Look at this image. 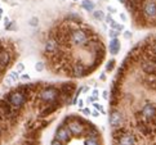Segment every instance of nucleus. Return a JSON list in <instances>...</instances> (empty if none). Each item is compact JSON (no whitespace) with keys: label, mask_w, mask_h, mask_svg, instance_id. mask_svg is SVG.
<instances>
[{"label":"nucleus","mask_w":156,"mask_h":145,"mask_svg":"<svg viewBox=\"0 0 156 145\" xmlns=\"http://www.w3.org/2000/svg\"><path fill=\"white\" fill-rule=\"evenodd\" d=\"M93 35H96V33L92 31L90 27H87V26L72 27L71 31H70V45L75 46V48L85 49L89 39H90Z\"/></svg>","instance_id":"f257e3e1"},{"label":"nucleus","mask_w":156,"mask_h":145,"mask_svg":"<svg viewBox=\"0 0 156 145\" xmlns=\"http://www.w3.org/2000/svg\"><path fill=\"white\" fill-rule=\"evenodd\" d=\"M35 99H36V103L39 104V108L44 107V105H48L51 103H54L61 99L59 89L54 85L40 86L35 94Z\"/></svg>","instance_id":"f03ea898"},{"label":"nucleus","mask_w":156,"mask_h":145,"mask_svg":"<svg viewBox=\"0 0 156 145\" xmlns=\"http://www.w3.org/2000/svg\"><path fill=\"white\" fill-rule=\"evenodd\" d=\"M62 122H65V123L67 125L72 137H77V139H79V137H84L87 127H89L92 125L88 120L84 118V117L75 116V114L67 116Z\"/></svg>","instance_id":"7ed1b4c3"},{"label":"nucleus","mask_w":156,"mask_h":145,"mask_svg":"<svg viewBox=\"0 0 156 145\" xmlns=\"http://www.w3.org/2000/svg\"><path fill=\"white\" fill-rule=\"evenodd\" d=\"M4 99L12 105L14 109L17 110H22L25 108V105L27 104V102L30 100V98L26 95L25 93H22L20 89H13V90H9L7 94L4 95Z\"/></svg>","instance_id":"20e7f679"},{"label":"nucleus","mask_w":156,"mask_h":145,"mask_svg":"<svg viewBox=\"0 0 156 145\" xmlns=\"http://www.w3.org/2000/svg\"><path fill=\"white\" fill-rule=\"evenodd\" d=\"M137 118H141L147 123L156 126V104L152 102L143 104L141 110L137 113Z\"/></svg>","instance_id":"39448f33"},{"label":"nucleus","mask_w":156,"mask_h":145,"mask_svg":"<svg viewBox=\"0 0 156 145\" xmlns=\"http://www.w3.org/2000/svg\"><path fill=\"white\" fill-rule=\"evenodd\" d=\"M141 15L146 23L156 22V2L155 0H143L141 4Z\"/></svg>","instance_id":"423d86ee"},{"label":"nucleus","mask_w":156,"mask_h":145,"mask_svg":"<svg viewBox=\"0 0 156 145\" xmlns=\"http://www.w3.org/2000/svg\"><path fill=\"white\" fill-rule=\"evenodd\" d=\"M89 73H90L89 64L83 62L81 59L71 62L70 68H69V76L70 77H72V79H83V77H85Z\"/></svg>","instance_id":"0eeeda50"},{"label":"nucleus","mask_w":156,"mask_h":145,"mask_svg":"<svg viewBox=\"0 0 156 145\" xmlns=\"http://www.w3.org/2000/svg\"><path fill=\"white\" fill-rule=\"evenodd\" d=\"M108 123L111 127H112V130L122 127L125 123L124 113H122L119 108H111L110 114H108Z\"/></svg>","instance_id":"6e6552de"},{"label":"nucleus","mask_w":156,"mask_h":145,"mask_svg":"<svg viewBox=\"0 0 156 145\" xmlns=\"http://www.w3.org/2000/svg\"><path fill=\"white\" fill-rule=\"evenodd\" d=\"M0 110H2V112L5 114V117H7L8 123H12V122H14L17 120L18 116H20V112H21V110L14 109L4 98L0 99Z\"/></svg>","instance_id":"1a4fd4ad"},{"label":"nucleus","mask_w":156,"mask_h":145,"mask_svg":"<svg viewBox=\"0 0 156 145\" xmlns=\"http://www.w3.org/2000/svg\"><path fill=\"white\" fill-rule=\"evenodd\" d=\"M54 139L55 140H58L63 144H67L70 143V140L72 139V135L69 130L67 125L65 123V122H61V125L55 129V132H54Z\"/></svg>","instance_id":"9d476101"},{"label":"nucleus","mask_w":156,"mask_h":145,"mask_svg":"<svg viewBox=\"0 0 156 145\" xmlns=\"http://www.w3.org/2000/svg\"><path fill=\"white\" fill-rule=\"evenodd\" d=\"M63 102L62 100H57V102H54V103H51V104H48V105H44V107H41L40 109H39V117L43 120V118H47V117L49 116H52L53 113H55L57 110L61 108V107H63Z\"/></svg>","instance_id":"9b49d317"},{"label":"nucleus","mask_w":156,"mask_h":145,"mask_svg":"<svg viewBox=\"0 0 156 145\" xmlns=\"http://www.w3.org/2000/svg\"><path fill=\"white\" fill-rule=\"evenodd\" d=\"M139 68L146 76H156V63L151 58L142 57L139 59Z\"/></svg>","instance_id":"f8f14e48"},{"label":"nucleus","mask_w":156,"mask_h":145,"mask_svg":"<svg viewBox=\"0 0 156 145\" xmlns=\"http://www.w3.org/2000/svg\"><path fill=\"white\" fill-rule=\"evenodd\" d=\"M13 57H14L13 49H10V48H8V46L3 48L2 50H0V68L7 69L8 67L12 64Z\"/></svg>","instance_id":"ddd939ff"},{"label":"nucleus","mask_w":156,"mask_h":145,"mask_svg":"<svg viewBox=\"0 0 156 145\" xmlns=\"http://www.w3.org/2000/svg\"><path fill=\"white\" fill-rule=\"evenodd\" d=\"M114 144L115 145H138V140H137V136L132 131H128L125 133H122V135L115 137Z\"/></svg>","instance_id":"4468645a"},{"label":"nucleus","mask_w":156,"mask_h":145,"mask_svg":"<svg viewBox=\"0 0 156 145\" xmlns=\"http://www.w3.org/2000/svg\"><path fill=\"white\" fill-rule=\"evenodd\" d=\"M136 127H137L138 132L141 133L142 136H144V137L151 136L152 133H154V131H156V126L150 125V123H147V122H144V121H143V120H141V118H137Z\"/></svg>","instance_id":"2eb2a0df"},{"label":"nucleus","mask_w":156,"mask_h":145,"mask_svg":"<svg viewBox=\"0 0 156 145\" xmlns=\"http://www.w3.org/2000/svg\"><path fill=\"white\" fill-rule=\"evenodd\" d=\"M59 49H61V45L58 44V41L55 40L54 37L49 36V39L45 41V45H44V54L49 58V57H52L53 54L57 53Z\"/></svg>","instance_id":"dca6fc26"},{"label":"nucleus","mask_w":156,"mask_h":145,"mask_svg":"<svg viewBox=\"0 0 156 145\" xmlns=\"http://www.w3.org/2000/svg\"><path fill=\"white\" fill-rule=\"evenodd\" d=\"M120 49H121V44L119 41V39H111L110 44H108V52L111 55H116L120 53Z\"/></svg>","instance_id":"f3484780"},{"label":"nucleus","mask_w":156,"mask_h":145,"mask_svg":"<svg viewBox=\"0 0 156 145\" xmlns=\"http://www.w3.org/2000/svg\"><path fill=\"white\" fill-rule=\"evenodd\" d=\"M84 137H88V139H101V132H99V130L94 125H90L89 127H87Z\"/></svg>","instance_id":"a211bd4d"},{"label":"nucleus","mask_w":156,"mask_h":145,"mask_svg":"<svg viewBox=\"0 0 156 145\" xmlns=\"http://www.w3.org/2000/svg\"><path fill=\"white\" fill-rule=\"evenodd\" d=\"M144 86L147 89H150L151 91L156 93V76H146L144 77Z\"/></svg>","instance_id":"6ab92c4d"},{"label":"nucleus","mask_w":156,"mask_h":145,"mask_svg":"<svg viewBox=\"0 0 156 145\" xmlns=\"http://www.w3.org/2000/svg\"><path fill=\"white\" fill-rule=\"evenodd\" d=\"M81 7L84 8L87 12H93V10H94V7H96V4H94L92 0H83Z\"/></svg>","instance_id":"aec40b11"},{"label":"nucleus","mask_w":156,"mask_h":145,"mask_svg":"<svg viewBox=\"0 0 156 145\" xmlns=\"http://www.w3.org/2000/svg\"><path fill=\"white\" fill-rule=\"evenodd\" d=\"M7 77H8V79H10V80H12V81L16 83V82L20 80V72H18V71H16V69H13V71H10V72H9Z\"/></svg>","instance_id":"412c9836"},{"label":"nucleus","mask_w":156,"mask_h":145,"mask_svg":"<svg viewBox=\"0 0 156 145\" xmlns=\"http://www.w3.org/2000/svg\"><path fill=\"white\" fill-rule=\"evenodd\" d=\"M84 145H102V144H101V139H88V137H85Z\"/></svg>","instance_id":"4be33fe9"},{"label":"nucleus","mask_w":156,"mask_h":145,"mask_svg":"<svg viewBox=\"0 0 156 145\" xmlns=\"http://www.w3.org/2000/svg\"><path fill=\"white\" fill-rule=\"evenodd\" d=\"M108 25H110V27H111V29H112V30H116V31H119V32L124 30V26L120 25V23H118V22H115L114 19L111 21Z\"/></svg>","instance_id":"5701e85b"},{"label":"nucleus","mask_w":156,"mask_h":145,"mask_svg":"<svg viewBox=\"0 0 156 145\" xmlns=\"http://www.w3.org/2000/svg\"><path fill=\"white\" fill-rule=\"evenodd\" d=\"M115 64H116L115 59H110L108 62L106 63V67H105L106 72H112V71H114V68H115Z\"/></svg>","instance_id":"b1692460"},{"label":"nucleus","mask_w":156,"mask_h":145,"mask_svg":"<svg viewBox=\"0 0 156 145\" xmlns=\"http://www.w3.org/2000/svg\"><path fill=\"white\" fill-rule=\"evenodd\" d=\"M93 17L98 21H103L105 19V13L102 10H93Z\"/></svg>","instance_id":"393cba45"},{"label":"nucleus","mask_w":156,"mask_h":145,"mask_svg":"<svg viewBox=\"0 0 156 145\" xmlns=\"http://www.w3.org/2000/svg\"><path fill=\"white\" fill-rule=\"evenodd\" d=\"M93 107H94V108H96V110H98V112H99V113H101V114H106V109L103 108V105H101V104H98V103L96 102V103H93Z\"/></svg>","instance_id":"a878e982"},{"label":"nucleus","mask_w":156,"mask_h":145,"mask_svg":"<svg viewBox=\"0 0 156 145\" xmlns=\"http://www.w3.org/2000/svg\"><path fill=\"white\" fill-rule=\"evenodd\" d=\"M108 35L111 39H118V36L120 35V32L119 31H116V30H112V29H110V32H108Z\"/></svg>","instance_id":"bb28decb"},{"label":"nucleus","mask_w":156,"mask_h":145,"mask_svg":"<svg viewBox=\"0 0 156 145\" xmlns=\"http://www.w3.org/2000/svg\"><path fill=\"white\" fill-rule=\"evenodd\" d=\"M44 62H37L36 64H35V69H36V72H43L44 71Z\"/></svg>","instance_id":"cd10ccee"},{"label":"nucleus","mask_w":156,"mask_h":145,"mask_svg":"<svg viewBox=\"0 0 156 145\" xmlns=\"http://www.w3.org/2000/svg\"><path fill=\"white\" fill-rule=\"evenodd\" d=\"M80 113L84 114V116H90V114H92V110L89 109V108H85V107H84V108L80 109Z\"/></svg>","instance_id":"c85d7f7f"},{"label":"nucleus","mask_w":156,"mask_h":145,"mask_svg":"<svg viewBox=\"0 0 156 145\" xmlns=\"http://www.w3.org/2000/svg\"><path fill=\"white\" fill-rule=\"evenodd\" d=\"M20 80L21 81H30V75L29 73H22L21 76H20Z\"/></svg>","instance_id":"c756f323"},{"label":"nucleus","mask_w":156,"mask_h":145,"mask_svg":"<svg viewBox=\"0 0 156 145\" xmlns=\"http://www.w3.org/2000/svg\"><path fill=\"white\" fill-rule=\"evenodd\" d=\"M76 105H77V107H79V109L84 108V100L79 98V100H77V103H76Z\"/></svg>","instance_id":"7c9ffc66"},{"label":"nucleus","mask_w":156,"mask_h":145,"mask_svg":"<svg viewBox=\"0 0 156 145\" xmlns=\"http://www.w3.org/2000/svg\"><path fill=\"white\" fill-rule=\"evenodd\" d=\"M23 68H25L23 63H17V67H16V71H18V72H22V71H23Z\"/></svg>","instance_id":"2f4dec72"},{"label":"nucleus","mask_w":156,"mask_h":145,"mask_svg":"<svg viewBox=\"0 0 156 145\" xmlns=\"http://www.w3.org/2000/svg\"><path fill=\"white\" fill-rule=\"evenodd\" d=\"M51 145H65V144L61 143V141H58V140H55V139H53L52 143H51Z\"/></svg>","instance_id":"473e14b6"},{"label":"nucleus","mask_w":156,"mask_h":145,"mask_svg":"<svg viewBox=\"0 0 156 145\" xmlns=\"http://www.w3.org/2000/svg\"><path fill=\"white\" fill-rule=\"evenodd\" d=\"M102 96H103V99L108 100V99H110V96H108V91H107V90H105V91L102 93Z\"/></svg>","instance_id":"72a5a7b5"},{"label":"nucleus","mask_w":156,"mask_h":145,"mask_svg":"<svg viewBox=\"0 0 156 145\" xmlns=\"http://www.w3.org/2000/svg\"><path fill=\"white\" fill-rule=\"evenodd\" d=\"M98 95H99L98 90H93V93H92V96H93V98H96V99H98V98H99Z\"/></svg>","instance_id":"f704fd0d"},{"label":"nucleus","mask_w":156,"mask_h":145,"mask_svg":"<svg viewBox=\"0 0 156 145\" xmlns=\"http://www.w3.org/2000/svg\"><path fill=\"white\" fill-rule=\"evenodd\" d=\"M37 22H39L37 18H32V19L30 21V23H31V26H36V25H37Z\"/></svg>","instance_id":"c9c22d12"},{"label":"nucleus","mask_w":156,"mask_h":145,"mask_svg":"<svg viewBox=\"0 0 156 145\" xmlns=\"http://www.w3.org/2000/svg\"><path fill=\"white\" fill-rule=\"evenodd\" d=\"M124 36H125V39H130V37H132V33H130L129 31H125V32H124Z\"/></svg>","instance_id":"e433bc0d"},{"label":"nucleus","mask_w":156,"mask_h":145,"mask_svg":"<svg viewBox=\"0 0 156 145\" xmlns=\"http://www.w3.org/2000/svg\"><path fill=\"white\" fill-rule=\"evenodd\" d=\"M92 116H94V117H99V112H98V110H93V112H92Z\"/></svg>","instance_id":"4c0bfd02"},{"label":"nucleus","mask_w":156,"mask_h":145,"mask_svg":"<svg viewBox=\"0 0 156 145\" xmlns=\"http://www.w3.org/2000/svg\"><path fill=\"white\" fill-rule=\"evenodd\" d=\"M99 79H101V81H105V80H106V73H101Z\"/></svg>","instance_id":"58836bf2"},{"label":"nucleus","mask_w":156,"mask_h":145,"mask_svg":"<svg viewBox=\"0 0 156 145\" xmlns=\"http://www.w3.org/2000/svg\"><path fill=\"white\" fill-rule=\"evenodd\" d=\"M4 72H5V69H3V68H0V80L3 79V75H4Z\"/></svg>","instance_id":"ea45409f"},{"label":"nucleus","mask_w":156,"mask_h":145,"mask_svg":"<svg viewBox=\"0 0 156 145\" xmlns=\"http://www.w3.org/2000/svg\"><path fill=\"white\" fill-rule=\"evenodd\" d=\"M3 131H4V127H3L2 125H0V136L3 135Z\"/></svg>","instance_id":"a19ab883"},{"label":"nucleus","mask_w":156,"mask_h":145,"mask_svg":"<svg viewBox=\"0 0 156 145\" xmlns=\"http://www.w3.org/2000/svg\"><path fill=\"white\" fill-rule=\"evenodd\" d=\"M152 60L156 63V53H154V55H152Z\"/></svg>","instance_id":"79ce46f5"},{"label":"nucleus","mask_w":156,"mask_h":145,"mask_svg":"<svg viewBox=\"0 0 156 145\" xmlns=\"http://www.w3.org/2000/svg\"><path fill=\"white\" fill-rule=\"evenodd\" d=\"M121 15V18H122V21H126V17L124 15V14H120Z\"/></svg>","instance_id":"37998d69"},{"label":"nucleus","mask_w":156,"mask_h":145,"mask_svg":"<svg viewBox=\"0 0 156 145\" xmlns=\"http://www.w3.org/2000/svg\"><path fill=\"white\" fill-rule=\"evenodd\" d=\"M108 10H110V12H115V9H114V8H111V7H108Z\"/></svg>","instance_id":"c03bdc74"},{"label":"nucleus","mask_w":156,"mask_h":145,"mask_svg":"<svg viewBox=\"0 0 156 145\" xmlns=\"http://www.w3.org/2000/svg\"><path fill=\"white\" fill-rule=\"evenodd\" d=\"M119 2H120V3H122V4H125V2H126V0H119Z\"/></svg>","instance_id":"a18cd8bd"},{"label":"nucleus","mask_w":156,"mask_h":145,"mask_svg":"<svg viewBox=\"0 0 156 145\" xmlns=\"http://www.w3.org/2000/svg\"><path fill=\"white\" fill-rule=\"evenodd\" d=\"M2 13H3V10H2V8H0V18H2Z\"/></svg>","instance_id":"49530a36"},{"label":"nucleus","mask_w":156,"mask_h":145,"mask_svg":"<svg viewBox=\"0 0 156 145\" xmlns=\"http://www.w3.org/2000/svg\"><path fill=\"white\" fill-rule=\"evenodd\" d=\"M155 2H156V0H155Z\"/></svg>","instance_id":"de8ad7c7"}]
</instances>
